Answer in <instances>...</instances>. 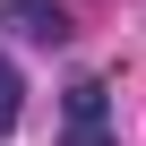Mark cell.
<instances>
[{"label": "cell", "mask_w": 146, "mask_h": 146, "mask_svg": "<svg viewBox=\"0 0 146 146\" xmlns=\"http://www.w3.org/2000/svg\"><path fill=\"white\" fill-rule=\"evenodd\" d=\"M17 103H26V86H17V69H9V52H0V137L17 129Z\"/></svg>", "instance_id": "3"}, {"label": "cell", "mask_w": 146, "mask_h": 146, "mask_svg": "<svg viewBox=\"0 0 146 146\" xmlns=\"http://www.w3.org/2000/svg\"><path fill=\"white\" fill-rule=\"evenodd\" d=\"M0 26H17L26 43H69V9L60 0H0Z\"/></svg>", "instance_id": "2"}, {"label": "cell", "mask_w": 146, "mask_h": 146, "mask_svg": "<svg viewBox=\"0 0 146 146\" xmlns=\"http://www.w3.org/2000/svg\"><path fill=\"white\" fill-rule=\"evenodd\" d=\"M60 146H120V137H112V86H103V78H78V86H69V129H60Z\"/></svg>", "instance_id": "1"}]
</instances>
